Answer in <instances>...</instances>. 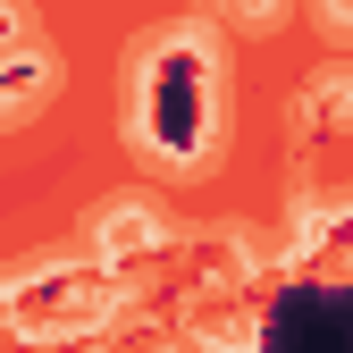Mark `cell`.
Masks as SVG:
<instances>
[{
	"mask_svg": "<svg viewBox=\"0 0 353 353\" xmlns=\"http://www.w3.org/2000/svg\"><path fill=\"white\" fill-rule=\"evenodd\" d=\"M219 101H228V76H219V42L210 26H168L143 42L135 59V143L194 168L219 143Z\"/></svg>",
	"mask_w": 353,
	"mask_h": 353,
	"instance_id": "6da1fadb",
	"label": "cell"
},
{
	"mask_svg": "<svg viewBox=\"0 0 353 353\" xmlns=\"http://www.w3.org/2000/svg\"><path fill=\"white\" fill-rule=\"evenodd\" d=\"M51 93H59V68L42 51H0V126H26Z\"/></svg>",
	"mask_w": 353,
	"mask_h": 353,
	"instance_id": "7a4b0ae2",
	"label": "cell"
},
{
	"mask_svg": "<svg viewBox=\"0 0 353 353\" xmlns=\"http://www.w3.org/2000/svg\"><path fill=\"white\" fill-rule=\"evenodd\" d=\"M93 236H101L110 252H152V244H160V210H143V202H110V210L93 219Z\"/></svg>",
	"mask_w": 353,
	"mask_h": 353,
	"instance_id": "3957f363",
	"label": "cell"
},
{
	"mask_svg": "<svg viewBox=\"0 0 353 353\" xmlns=\"http://www.w3.org/2000/svg\"><path fill=\"white\" fill-rule=\"evenodd\" d=\"M303 110H320V126H353V68H320Z\"/></svg>",
	"mask_w": 353,
	"mask_h": 353,
	"instance_id": "277c9868",
	"label": "cell"
},
{
	"mask_svg": "<svg viewBox=\"0 0 353 353\" xmlns=\"http://www.w3.org/2000/svg\"><path fill=\"white\" fill-rule=\"evenodd\" d=\"M219 9H228V26H244V34H270L286 17V0H219Z\"/></svg>",
	"mask_w": 353,
	"mask_h": 353,
	"instance_id": "5b68a950",
	"label": "cell"
},
{
	"mask_svg": "<svg viewBox=\"0 0 353 353\" xmlns=\"http://www.w3.org/2000/svg\"><path fill=\"white\" fill-rule=\"evenodd\" d=\"M312 17H320L328 42H353V0H312Z\"/></svg>",
	"mask_w": 353,
	"mask_h": 353,
	"instance_id": "8992f818",
	"label": "cell"
},
{
	"mask_svg": "<svg viewBox=\"0 0 353 353\" xmlns=\"http://www.w3.org/2000/svg\"><path fill=\"white\" fill-rule=\"evenodd\" d=\"M17 34H26V17H17V0H0V51H17Z\"/></svg>",
	"mask_w": 353,
	"mask_h": 353,
	"instance_id": "52a82bcc",
	"label": "cell"
}]
</instances>
